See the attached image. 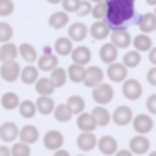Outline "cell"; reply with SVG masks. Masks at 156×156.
Segmentation results:
<instances>
[{
  "label": "cell",
  "mask_w": 156,
  "mask_h": 156,
  "mask_svg": "<svg viewBox=\"0 0 156 156\" xmlns=\"http://www.w3.org/2000/svg\"><path fill=\"white\" fill-rule=\"evenodd\" d=\"M112 121L118 126H126L133 121V111L129 106H119L116 108V111L112 112Z\"/></svg>",
  "instance_id": "cell-8"
},
{
  "label": "cell",
  "mask_w": 156,
  "mask_h": 156,
  "mask_svg": "<svg viewBox=\"0 0 156 156\" xmlns=\"http://www.w3.org/2000/svg\"><path fill=\"white\" fill-rule=\"evenodd\" d=\"M89 2H94V4H99V2H104V0H89Z\"/></svg>",
  "instance_id": "cell-53"
},
{
  "label": "cell",
  "mask_w": 156,
  "mask_h": 156,
  "mask_svg": "<svg viewBox=\"0 0 156 156\" xmlns=\"http://www.w3.org/2000/svg\"><path fill=\"white\" fill-rule=\"evenodd\" d=\"M112 98H114V91H112V87L109 84H98L94 87V91H92V99H94L98 104L104 106V104H109V102L112 101Z\"/></svg>",
  "instance_id": "cell-2"
},
{
  "label": "cell",
  "mask_w": 156,
  "mask_h": 156,
  "mask_svg": "<svg viewBox=\"0 0 156 156\" xmlns=\"http://www.w3.org/2000/svg\"><path fill=\"white\" fill-rule=\"evenodd\" d=\"M154 15H156V5H154Z\"/></svg>",
  "instance_id": "cell-55"
},
{
  "label": "cell",
  "mask_w": 156,
  "mask_h": 156,
  "mask_svg": "<svg viewBox=\"0 0 156 156\" xmlns=\"http://www.w3.org/2000/svg\"><path fill=\"white\" fill-rule=\"evenodd\" d=\"M146 108L151 114H156V94H151L146 101Z\"/></svg>",
  "instance_id": "cell-45"
},
{
  "label": "cell",
  "mask_w": 156,
  "mask_h": 156,
  "mask_svg": "<svg viewBox=\"0 0 156 156\" xmlns=\"http://www.w3.org/2000/svg\"><path fill=\"white\" fill-rule=\"evenodd\" d=\"M154 32H156V30H154Z\"/></svg>",
  "instance_id": "cell-57"
},
{
  "label": "cell",
  "mask_w": 156,
  "mask_h": 156,
  "mask_svg": "<svg viewBox=\"0 0 156 156\" xmlns=\"http://www.w3.org/2000/svg\"><path fill=\"white\" fill-rule=\"evenodd\" d=\"M62 9H64V12H76L79 7V4H81V0H62Z\"/></svg>",
  "instance_id": "cell-44"
},
{
  "label": "cell",
  "mask_w": 156,
  "mask_h": 156,
  "mask_svg": "<svg viewBox=\"0 0 156 156\" xmlns=\"http://www.w3.org/2000/svg\"><path fill=\"white\" fill-rule=\"evenodd\" d=\"M79 156H86V154H79Z\"/></svg>",
  "instance_id": "cell-56"
},
{
  "label": "cell",
  "mask_w": 156,
  "mask_h": 156,
  "mask_svg": "<svg viewBox=\"0 0 156 156\" xmlns=\"http://www.w3.org/2000/svg\"><path fill=\"white\" fill-rule=\"evenodd\" d=\"M54 156H71V154H69L67 151H64V149L59 148V149H55V154Z\"/></svg>",
  "instance_id": "cell-50"
},
{
  "label": "cell",
  "mask_w": 156,
  "mask_h": 156,
  "mask_svg": "<svg viewBox=\"0 0 156 156\" xmlns=\"http://www.w3.org/2000/svg\"><path fill=\"white\" fill-rule=\"evenodd\" d=\"M138 27L143 34H151L156 30V15L154 14H144L141 15L138 22Z\"/></svg>",
  "instance_id": "cell-20"
},
{
  "label": "cell",
  "mask_w": 156,
  "mask_h": 156,
  "mask_svg": "<svg viewBox=\"0 0 156 156\" xmlns=\"http://www.w3.org/2000/svg\"><path fill=\"white\" fill-rule=\"evenodd\" d=\"M57 62H59V59L55 57L54 54H51V52H45V54L41 55V59L37 61V69L45 71V72H51L52 69L57 67Z\"/></svg>",
  "instance_id": "cell-19"
},
{
  "label": "cell",
  "mask_w": 156,
  "mask_h": 156,
  "mask_svg": "<svg viewBox=\"0 0 156 156\" xmlns=\"http://www.w3.org/2000/svg\"><path fill=\"white\" fill-rule=\"evenodd\" d=\"M111 42L116 45L118 49H126L131 45V35L126 29L116 27L114 30L111 32Z\"/></svg>",
  "instance_id": "cell-5"
},
{
  "label": "cell",
  "mask_w": 156,
  "mask_h": 156,
  "mask_svg": "<svg viewBox=\"0 0 156 156\" xmlns=\"http://www.w3.org/2000/svg\"><path fill=\"white\" fill-rule=\"evenodd\" d=\"M87 34H89L87 25L81 24V22H76V24H72L71 27H69V39L74 41V42L84 41V39L87 37Z\"/></svg>",
  "instance_id": "cell-14"
},
{
  "label": "cell",
  "mask_w": 156,
  "mask_h": 156,
  "mask_svg": "<svg viewBox=\"0 0 156 156\" xmlns=\"http://www.w3.org/2000/svg\"><path fill=\"white\" fill-rule=\"evenodd\" d=\"M98 146H99V151L106 156H111L118 151V143L112 136H102L98 141Z\"/></svg>",
  "instance_id": "cell-13"
},
{
  "label": "cell",
  "mask_w": 156,
  "mask_h": 156,
  "mask_svg": "<svg viewBox=\"0 0 156 156\" xmlns=\"http://www.w3.org/2000/svg\"><path fill=\"white\" fill-rule=\"evenodd\" d=\"M19 136V128L14 122H4L0 126V139L5 143H12L15 141Z\"/></svg>",
  "instance_id": "cell-12"
},
{
  "label": "cell",
  "mask_w": 156,
  "mask_h": 156,
  "mask_svg": "<svg viewBox=\"0 0 156 156\" xmlns=\"http://www.w3.org/2000/svg\"><path fill=\"white\" fill-rule=\"evenodd\" d=\"M19 138H20L22 143H27V144H32L39 139V131L35 126H24V128L19 131Z\"/></svg>",
  "instance_id": "cell-22"
},
{
  "label": "cell",
  "mask_w": 156,
  "mask_h": 156,
  "mask_svg": "<svg viewBox=\"0 0 156 156\" xmlns=\"http://www.w3.org/2000/svg\"><path fill=\"white\" fill-rule=\"evenodd\" d=\"M67 77L71 79L72 82H82L86 77V66H81V64H72L69 66L67 69Z\"/></svg>",
  "instance_id": "cell-26"
},
{
  "label": "cell",
  "mask_w": 156,
  "mask_h": 156,
  "mask_svg": "<svg viewBox=\"0 0 156 156\" xmlns=\"http://www.w3.org/2000/svg\"><path fill=\"white\" fill-rule=\"evenodd\" d=\"M12 35H14V30L10 25L7 22H0V42H9Z\"/></svg>",
  "instance_id": "cell-41"
},
{
  "label": "cell",
  "mask_w": 156,
  "mask_h": 156,
  "mask_svg": "<svg viewBox=\"0 0 156 156\" xmlns=\"http://www.w3.org/2000/svg\"><path fill=\"white\" fill-rule=\"evenodd\" d=\"M52 112H54V118L57 119L59 122H67L69 119L72 118V112H71V109H69L67 104H59V106H55Z\"/></svg>",
  "instance_id": "cell-33"
},
{
  "label": "cell",
  "mask_w": 156,
  "mask_h": 156,
  "mask_svg": "<svg viewBox=\"0 0 156 156\" xmlns=\"http://www.w3.org/2000/svg\"><path fill=\"white\" fill-rule=\"evenodd\" d=\"M99 57H101V61L106 62V64H112V62L118 59V47H116L112 42L104 44L101 47V51H99Z\"/></svg>",
  "instance_id": "cell-17"
},
{
  "label": "cell",
  "mask_w": 156,
  "mask_h": 156,
  "mask_svg": "<svg viewBox=\"0 0 156 156\" xmlns=\"http://www.w3.org/2000/svg\"><path fill=\"white\" fill-rule=\"evenodd\" d=\"M102 79H104V72L99 67H96V66H91V67L86 69V77L82 82H84L87 87H96L98 84L102 82Z\"/></svg>",
  "instance_id": "cell-6"
},
{
  "label": "cell",
  "mask_w": 156,
  "mask_h": 156,
  "mask_svg": "<svg viewBox=\"0 0 156 156\" xmlns=\"http://www.w3.org/2000/svg\"><path fill=\"white\" fill-rule=\"evenodd\" d=\"M19 77L22 79L24 84H35V81L39 79V69L34 67V66H27V67L20 69V76Z\"/></svg>",
  "instance_id": "cell-24"
},
{
  "label": "cell",
  "mask_w": 156,
  "mask_h": 156,
  "mask_svg": "<svg viewBox=\"0 0 156 156\" xmlns=\"http://www.w3.org/2000/svg\"><path fill=\"white\" fill-rule=\"evenodd\" d=\"M69 22V15L67 12H54V14L49 17V25L52 29H62L66 27Z\"/></svg>",
  "instance_id": "cell-29"
},
{
  "label": "cell",
  "mask_w": 156,
  "mask_h": 156,
  "mask_svg": "<svg viewBox=\"0 0 156 156\" xmlns=\"http://www.w3.org/2000/svg\"><path fill=\"white\" fill-rule=\"evenodd\" d=\"M0 76H2V79L7 81V82L17 81L19 76H20V66H19V62H15V61L4 62V66L0 69Z\"/></svg>",
  "instance_id": "cell-4"
},
{
  "label": "cell",
  "mask_w": 156,
  "mask_h": 156,
  "mask_svg": "<svg viewBox=\"0 0 156 156\" xmlns=\"http://www.w3.org/2000/svg\"><path fill=\"white\" fill-rule=\"evenodd\" d=\"M91 10H92L91 2H89V0H81V4H79V7H77V10H76V14L81 15V17H86V15L91 14Z\"/></svg>",
  "instance_id": "cell-43"
},
{
  "label": "cell",
  "mask_w": 156,
  "mask_h": 156,
  "mask_svg": "<svg viewBox=\"0 0 156 156\" xmlns=\"http://www.w3.org/2000/svg\"><path fill=\"white\" fill-rule=\"evenodd\" d=\"M55 86L51 81V77H41L35 81V91L39 92V96H51L54 92Z\"/></svg>",
  "instance_id": "cell-23"
},
{
  "label": "cell",
  "mask_w": 156,
  "mask_h": 156,
  "mask_svg": "<svg viewBox=\"0 0 156 156\" xmlns=\"http://www.w3.org/2000/svg\"><path fill=\"white\" fill-rule=\"evenodd\" d=\"M19 54H20L22 59H24L25 62H29V64L37 61V51H35L30 44H27V42H25V44H22L20 47H19Z\"/></svg>",
  "instance_id": "cell-32"
},
{
  "label": "cell",
  "mask_w": 156,
  "mask_h": 156,
  "mask_svg": "<svg viewBox=\"0 0 156 156\" xmlns=\"http://www.w3.org/2000/svg\"><path fill=\"white\" fill-rule=\"evenodd\" d=\"M12 156H30V148L27 143H15L10 148Z\"/></svg>",
  "instance_id": "cell-39"
},
{
  "label": "cell",
  "mask_w": 156,
  "mask_h": 156,
  "mask_svg": "<svg viewBox=\"0 0 156 156\" xmlns=\"http://www.w3.org/2000/svg\"><path fill=\"white\" fill-rule=\"evenodd\" d=\"M52 74H51V81L54 82V86L55 87H62V86L66 84V79H67V72L64 71V69H61V67H55V69H52Z\"/></svg>",
  "instance_id": "cell-37"
},
{
  "label": "cell",
  "mask_w": 156,
  "mask_h": 156,
  "mask_svg": "<svg viewBox=\"0 0 156 156\" xmlns=\"http://www.w3.org/2000/svg\"><path fill=\"white\" fill-rule=\"evenodd\" d=\"M134 15V0H108V24L111 27H121Z\"/></svg>",
  "instance_id": "cell-1"
},
{
  "label": "cell",
  "mask_w": 156,
  "mask_h": 156,
  "mask_svg": "<svg viewBox=\"0 0 156 156\" xmlns=\"http://www.w3.org/2000/svg\"><path fill=\"white\" fill-rule=\"evenodd\" d=\"M91 114H92V118H94V121H96L98 126H108L109 121H111V114H109V111L106 108H102V106L94 108V111H92Z\"/></svg>",
  "instance_id": "cell-28"
},
{
  "label": "cell",
  "mask_w": 156,
  "mask_h": 156,
  "mask_svg": "<svg viewBox=\"0 0 156 156\" xmlns=\"http://www.w3.org/2000/svg\"><path fill=\"white\" fill-rule=\"evenodd\" d=\"M19 104H20V101H19V96L15 92H5L2 96V108L7 109V111L19 108Z\"/></svg>",
  "instance_id": "cell-34"
},
{
  "label": "cell",
  "mask_w": 156,
  "mask_h": 156,
  "mask_svg": "<svg viewBox=\"0 0 156 156\" xmlns=\"http://www.w3.org/2000/svg\"><path fill=\"white\" fill-rule=\"evenodd\" d=\"M114 156H133V153H131V151H126V149H122V151L114 153Z\"/></svg>",
  "instance_id": "cell-49"
},
{
  "label": "cell",
  "mask_w": 156,
  "mask_h": 156,
  "mask_svg": "<svg viewBox=\"0 0 156 156\" xmlns=\"http://www.w3.org/2000/svg\"><path fill=\"white\" fill-rule=\"evenodd\" d=\"M91 14L94 15V19H98V20H102V19H106V14H108V2H99V4H96L94 7H92Z\"/></svg>",
  "instance_id": "cell-40"
},
{
  "label": "cell",
  "mask_w": 156,
  "mask_h": 156,
  "mask_svg": "<svg viewBox=\"0 0 156 156\" xmlns=\"http://www.w3.org/2000/svg\"><path fill=\"white\" fill-rule=\"evenodd\" d=\"M35 108L37 111H41V114H52L54 111V101H52L49 96H41L35 102Z\"/></svg>",
  "instance_id": "cell-30"
},
{
  "label": "cell",
  "mask_w": 156,
  "mask_h": 156,
  "mask_svg": "<svg viewBox=\"0 0 156 156\" xmlns=\"http://www.w3.org/2000/svg\"><path fill=\"white\" fill-rule=\"evenodd\" d=\"M146 2H148L149 5H156V0H146Z\"/></svg>",
  "instance_id": "cell-52"
},
{
  "label": "cell",
  "mask_w": 156,
  "mask_h": 156,
  "mask_svg": "<svg viewBox=\"0 0 156 156\" xmlns=\"http://www.w3.org/2000/svg\"><path fill=\"white\" fill-rule=\"evenodd\" d=\"M131 42L134 44V49H136V51H139V52H146V51H149V49L153 47L151 39H149V35H146V34L136 35L134 41H131Z\"/></svg>",
  "instance_id": "cell-31"
},
{
  "label": "cell",
  "mask_w": 156,
  "mask_h": 156,
  "mask_svg": "<svg viewBox=\"0 0 156 156\" xmlns=\"http://www.w3.org/2000/svg\"><path fill=\"white\" fill-rule=\"evenodd\" d=\"M139 62H141V54H139V51H129L124 54V57H122V64L126 66V67H136V66H139Z\"/></svg>",
  "instance_id": "cell-36"
},
{
  "label": "cell",
  "mask_w": 156,
  "mask_h": 156,
  "mask_svg": "<svg viewBox=\"0 0 156 156\" xmlns=\"http://www.w3.org/2000/svg\"><path fill=\"white\" fill-rule=\"evenodd\" d=\"M96 144H98V139H96V136L91 131H82V134H79L77 146L82 151H91V149H94Z\"/></svg>",
  "instance_id": "cell-18"
},
{
  "label": "cell",
  "mask_w": 156,
  "mask_h": 156,
  "mask_svg": "<svg viewBox=\"0 0 156 156\" xmlns=\"http://www.w3.org/2000/svg\"><path fill=\"white\" fill-rule=\"evenodd\" d=\"M89 34H91L92 39H96V41H102V39H106L109 34H111V25H109L108 22H104V20H98V22H94V24L91 25Z\"/></svg>",
  "instance_id": "cell-9"
},
{
  "label": "cell",
  "mask_w": 156,
  "mask_h": 156,
  "mask_svg": "<svg viewBox=\"0 0 156 156\" xmlns=\"http://www.w3.org/2000/svg\"><path fill=\"white\" fill-rule=\"evenodd\" d=\"M17 55H19V47H15L12 42H4V45L0 47V61L2 62L15 61Z\"/></svg>",
  "instance_id": "cell-21"
},
{
  "label": "cell",
  "mask_w": 156,
  "mask_h": 156,
  "mask_svg": "<svg viewBox=\"0 0 156 156\" xmlns=\"http://www.w3.org/2000/svg\"><path fill=\"white\" fill-rule=\"evenodd\" d=\"M77 128L81 129V131H94L96 128H98V124H96L94 118H92V114H86V112H81L77 118Z\"/></svg>",
  "instance_id": "cell-25"
},
{
  "label": "cell",
  "mask_w": 156,
  "mask_h": 156,
  "mask_svg": "<svg viewBox=\"0 0 156 156\" xmlns=\"http://www.w3.org/2000/svg\"><path fill=\"white\" fill-rule=\"evenodd\" d=\"M64 144V136H62V133L59 131H49L45 133L44 136V146L47 149H52V151H55V149H59L61 146Z\"/></svg>",
  "instance_id": "cell-11"
},
{
  "label": "cell",
  "mask_w": 156,
  "mask_h": 156,
  "mask_svg": "<svg viewBox=\"0 0 156 156\" xmlns=\"http://www.w3.org/2000/svg\"><path fill=\"white\" fill-rule=\"evenodd\" d=\"M67 106H69L72 114H81L86 108V102L81 96H71V98L67 99Z\"/></svg>",
  "instance_id": "cell-35"
},
{
  "label": "cell",
  "mask_w": 156,
  "mask_h": 156,
  "mask_svg": "<svg viewBox=\"0 0 156 156\" xmlns=\"http://www.w3.org/2000/svg\"><path fill=\"white\" fill-rule=\"evenodd\" d=\"M19 111H20V116H24V118H34L37 108H35V102L27 99V101H22L19 104Z\"/></svg>",
  "instance_id": "cell-38"
},
{
  "label": "cell",
  "mask_w": 156,
  "mask_h": 156,
  "mask_svg": "<svg viewBox=\"0 0 156 156\" xmlns=\"http://www.w3.org/2000/svg\"><path fill=\"white\" fill-rule=\"evenodd\" d=\"M71 57H72V61H74L76 64L86 66V64L91 62V51H89V47H86V45H81V47L72 49Z\"/></svg>",
  "instance_id": "cell-15"
},
{
  "label": "cell",
  "mask_w": 156,
  "mask_h": 156,
  "mask_svg": "<svg viewBox=\"0 0 156 156\" xmlns=\"http://www.w3.org/2000/svg\"><path fill=\"white\" fill-rule=\"evenodd\" d=\"M108 77L112 82H122L128 77V67L124 64H118V62H112L108 69Z\"/></svg>",
  "instance_id": "cell-10"
},
{
  "label": "cell",
  "mask_w": 156,
  "mask_h": 156,
  "mask_svg": "<svg viewBox=\"0 0 156 156\" xmlns=\"http://www.w3.org/2000/svg\"><path fill=\"white\" fill-rule=\"evenodd\" d=\"M149 156H156V151H153V153H151V154H149Z\"/></svg>",
  "instance_id": "cell-54"
},
{
  "label": "cell",
  "mask_w": 156,
  "mask_h": 156,
  "mask_svg": "<svg viewBox=\"0 0 156 156\" xmlns=\"http://www.w3.org/2000/svg\"><path fill=\"white\" fill-rule=\"evenodd\" d=\"M146 79H148V82L151 86H156V66L153 69H149L148 74H146Z\"/></svg>",
  "instance_id": "cell-46"
},
{
  "label": "cell",
  "mask_w": 156,
  "mask_h": 156,
  "mask_svg": "<svg viewBox=\"0 0 156 156\" xmlns=\"http://www.w3.org/2000/svg\"><path fill=\"white\" fill-rule=\"evenodd\" d=\"M153 119L151 116L148 114H138L134 118V121H133V128H134V131H138L139 134H148L149 131L153 129Z\"/></svg>",
  "instance_id": "cell-7"
},
{
  "label": "cell",
  "mask_w": 156,
  "mask_h": 156,
  "mask_svg": "<svg viewBox=\"0 0 156 156\" xmlns=\"http://www.w3.org/2000/svg\"><path fill=\"white\" fill-rule=\"evenodd\" d=\"M0 156H12L10 154V148H7V146H0Z\"/></svg>",
  "instance_id": "cell-48"
},
{
  "label": "cell",
  "mask_w": 156,
  "mask_h": 156,
  "mask_svg": "<svg viewBox=\"0 0 156 156\" xmlns=\"http://www.w3.org/2000/svg\"><path fill=\"white\" fill-rule=\"evenodd\" d=\"M129 149H131V153H134V154H144L149 149V141L143 134L134 136V138L129 141Z\"/></svg>",
  "instance_id": "cell-16"
},
{
  "label": "cell",
  "mask_w": 156,
  "mask_h": 156,
  "mask_svg": "<svg viewBox=\"0 0 156 156\" xmlns=\"http://www.w3.org/2000/svg\"><path fill=\"white\" fill-rule=\"evenodd\" d=\"M54 49L57 55H71L74 47H72V41L69 37H59L54 44Z\"/></svg>",
  "instance_id": "cell-27"
},
{
  "label": "cell",
  "mask_w": 156,
  "mask_h": 156,
  "mask_svg": "<svg viewBox=\"0 0 156 156\" xmlns=\"http://www.w3.org/2000/svg\"><path fill=\"white\" fill-rule=\"evenodd\" d=\"M149 62L156 66V47L149 49Z\"/></svg>",
  "instance_id": "cell-47"
},
{
  "label": "cell",
  "mask_w": 156,
  "mask_h": 156,
  "mask_svg": "<svg viewBox=\"0 0 156 156\" xmlns=\"http://www.w3.org/2000/svg\"><path fill=\"white\" fill-rule=\"evenodd\" d=\"M47 2H49V4H61L62 0H47Z\"/></svg>",
  "instance_id": "cell-51"
},
{
  "label": "cell",
  "mask_w": 156,
  "mask_h": 156,
  "mask_svg": "<svg viewBox=\"0 0 156 156\" xmlns=\"http://www.w3.org/2000/svg\"><path fill=\"white\" fill-rule=\"evenodd\" d=\"M143 94V87L139 84V81L136 79H126L124 84H122V96L129 101H136L139 99Z\"/></svg>",
  "instance_id": "cell-3"
},
{
  "label": "cell",
  "mask_w": 156,
  "mask_h": 156,
  "mask_svg": "<svg viewBox=\"0 0 156 156\" xmlns=\"http://www.w3.org/2000/svg\"><path fill=\"white\" fill-rule=\"evenodd\" d=\"M14 2L12 0H0V17H9L14 12Z\"/></svg>",
  "instance_id": "cell-42"
}]
</instances>
